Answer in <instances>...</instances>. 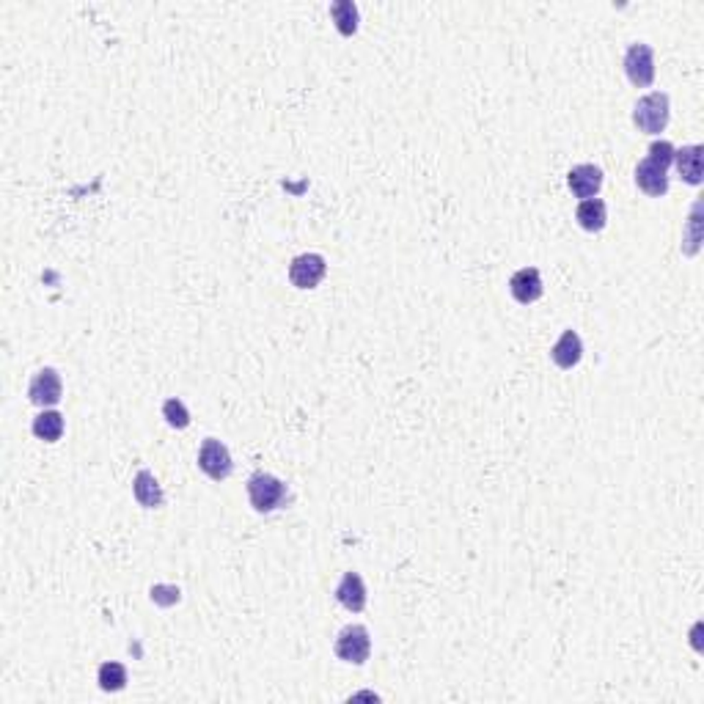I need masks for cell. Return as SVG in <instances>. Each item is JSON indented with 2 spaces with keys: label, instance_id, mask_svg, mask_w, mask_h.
Returning a JSON list of instances; mask_svg holds the SVG:
<instances>
[{
  "label": "cell",
  "instance_id": "obj_13",
  "mask_svg": "<svg viewBox=\"0 0 704 704\" xmlns=\"http://www.w3.org/2000/svg\"><path fill=\"white\" fill-rule=\"evenodd\" d=\"M575 220L581 226L584 232H602L608 223V207L602 198H586L578 204L575 210Z\"/></svg>",
  "mask_w": 704,
  "mask_h": 704
},
{
  "label": "cell",
  "instance_id": "obj_17",
  "mask_svg": "<svg viewBox=\"0 0 704 704\" xmlns=\"http://www.w3.org/2000/svg\"><path fill=\"white\" fill-rule=\"evenodd\" d=\"M331 17L341 36H352L358 31V6L352 0H336V4H331Z\"/></svg>",
  "mask_w": 704,
  "mask_h": 704
},
{
  "label": "cell",
  "instance_id": "obj_10",
  "mask_svg": "<svg viewBox=\"0 0 704 704\" xmlns=\"http://www.w3.org/2000/svg\"><path fill=\"white\" fill-rule=\"evenodd\" d=\"M336 600L352 614H361L366 608V584L358 572H344L336 586Z\"/></svg>",
  "mask_w": 704,
  "mask_h": 704
},
{
  "label": "cell",
  "instance_id": "obj_18",
  "mask_svg": "<svg viewBox=\"0 0 704 704\" xmlns=\"http://www.w3.org/2000/svg\"><path fill=\"white\" fill-rule=\"evenodd\" d=\"M96 683H99V688L108 691V693H119V691L127 688V669H124L121 663H116V661H108V663L99 666Z\"/></svg>",
  "mask_w": 704,
  "mask_h": 704
},
{
  "label": "cell",
  "instance_id": "obj_16",
  "mask_svg": "<svg viewBox=\"0 0 704 704\" xmlns=\"http://www.w3.org/2000/svg\"><path fill=\"white\" fill-rule=\"evenodd\" d=\"M34 435L44 443H56L61 440L64 435V416L58 410H42L36 418H34Z\"/></svg>",
  "mask_w": 704,
  "mask_h": 704
},
{
  "label": "cell",
  "instance_id": "obj_5",
  "mask_svg": "<svg viewBox=\"0 0 704 704\" xmlns=\"http://www.w3.org/2000/svg\"><path fill=\"white\" fill-rule=\"evenodd\" d=\"M198 468L204 471L212 482H223L232 476L234 463H232L229 448H226L218 438H207L198 448Z\"/></svg>",
  "mask_w": 704,
  "mask_h": 704
},
{
  "label": "cell",
  "instance_id": "obj_11",
  "mask_svg": "<svg viewBox=\"0 0 704 704\" xmlns=\"http://www.w3.org/2000/svg\"><path fill=\"white\" fill-rule=\"evenodd\" d=\"M666 173H669L666 168H661L658 163H652V160L647 157V160H641V163L636 165V185H639L647 195L661 198V195L669 193V176H666Z\"/></svg>",
  "mask_w": 704,
  "mask_h": 704
},
{
  "label": "cell",
  "instance_id": "obj_14",
  "mask_svg": "<svg viewBox=\"0 0 704 704\" xmlns=\"http://www.w3.org/2000/svg\"><path fill=\"white\" fill-rule=\"evenodd\" d=\"M133 493H135V501L143 507V509H157L163 507V487L160 482L155 479L152 471H138L135 473V482H133Z\"/></svg>",
  "mask_w": 704,
  "mask_h": 704
},
{
  "label": "cell",
  "instance_id": "obj_1",
  "mask_svg": "<svg viewBox=\"0 0 704 704\" xmlns=\"http://www.w3.org/2000/svg\"><path fill=\"white\" fill-rule=\"evenodd\" d=\"M287 485L267 471H259L248 479V501L256 512H272L287 501Z\"/></svg>",
  "mask_w": 704,
  "mask_h": 704
},
{
  "label": "cell",
  "instance_id": "obj_9",
  "mask_svg": "<svg viewBox=\"0 0 704 704\" xmlns=\"http://www.w3.org/2000/svg\"><path fill=\"white\" fill-rule=\"evenodd\" d=\"M509 292H512V297L517 300V303H523V306L537 303V300L542 297V292H545L539 270L537 267H523V270H517L512 279H509Z\"/></svg>",
  "mask_w": 704,
  "mask_h": 704
},
{
  "label": "cell",
  "instance_id": "obj_20",
  "mask_svg": "<svg viewBox=\"0 0 704 704\" xmlns=\"http://www.w3.org/2000/svg\"><path fill=\"white\" fill-rule=\"evenodd\" d=\"M674 152H677V149H674L669 141H655V143L649 146V160H652V163H658L661 168L669 171V165L674 163Z\"/></svg>",
  "mask_w": 704,
  "mask_h": 704
},
{
  "label": "cell",
  "instance_id": "obj_15",
  "mask_svg": "<svg viewBox=\"0 0 704 704\" xmlns=\"http://www.w3.org/2000/svg\"><path fill=\"white\" fill-rule=\"evenodd\" d=\"M701 152H704V149L699 143L683 146L680 152H674V165H677V171H680V176L688 185H699L701 182Z\"/></svg>",
  "mask_w": 704,
  "mask_h": 704
},
{
  "label": "cell",
  "instance_id": "obj_19",
  "mask_svg": "<svg viewBox=\"0 0 704 704\" xmlns=\"http://www.w3.org/2000/svg\"><path fill=\"white\" fill-rule=\"evenodd\" d=\"M163 418L171 424V426H176V430H185V426H190V413H187V408H185V402L182 399H165L163 402Z\"/></svg>",
  "mask_w": 704,
  "mask_h": 704
},
{
  "label": "cell",
  "instance_id": "obj_12",
  "mask_svg": "<svg viewBox=\"0 0 704 704\" xmlns=\"http://www.w3.org/2000/svg\"><path fill=\"white\" fill-rule=\"evenodd\" d=\"M550 358H553V363H556L559 369L578 366V363H581V358H584V341H581V336H578L572 328L564 331L562 339L550 347Z\"/></svg>",
  "mask_w": 704,
  "mask_h": 704
},
{
  "label": "cell",
  "instance_id": "obj_7",
  "mask_svg": "<svg viewBox=\"0 0 704 704\" xmlns=\"http://www.w3.org/2000/svg\"><path fill=\"white\" fill-rule=\"evenodd\" d=\"M325 272H328V262H325V256H319V254H300L289 264V281L297 289H314L325 279Z\"/></svg>",
  "mask_w": 704,
  "mask_h": 704
},
{
  "label": "cell",
  "instance_id": "obj_3",
  "mask_svg": "<svg viewBox=\"0 0 704 704\" xmlns=\"http://www.w3.org/2000/svg\"><path fill=\"white\" fill-rule=\"evenodd\" d=\"M333 652L336 658L344 661V663H366L369 655H371V639H369V631L363 624H347L344 631L336 636V644H333Z\"/></svg>",
  "mask_w": 704,
  "mask_h": 704
},
{
  "label": "cell",
  "instance_id": "obj_4",
  "mask_svg": "<svg viewBox=\"0 0 704 704\" xmlns=\"http://www.w3.org/2000/svg\"><path fill=\"white\" fill-rule=\"evenodd\" d=\"M624 72H627V80H631L636 88L652 86V80H655V53H652V47L644 42H636V44L627 47Z\"/></svg>",
  "mask_w": 704,
  "mask_h": 704
},
{
  "label": "cell",
  "instance_id": "obj_2",
  "mask_svg": "<svg viewBox=\"0 0 704 704\" xmlns=\"http://www.w3.org/2000/svg\"><path fill=\"white\" fill-rule=\"evenodd\" d=\"M669 116H671V108H669V94L663 91H652L647 96H641L636 108H633V121L636 127L647 135H658L666 130L669 124Z\"/></svg>",
  "mask_w": 704,
  "mask_h": 704
},
{
  "label": "cell",
  "instance_id": "obj_8",
  "mask_svg": "<svg viewBox=\"0 0 704 704\" xmlns=\"http://www.w3.org/2000/svg\"><path fill=\"white\" fill-rule=\"evenodd\" d=\"M567 187L575 198H594L602 187V168L592 165V163H584V165H575L570 173H567Z\"/></svg>",
  "mask_w": 704,
  "mask_h": 704
},
{
  "label": "cell",
  "instance_id": "obj_6",
  "mask_svg": "<svg viewBox=\"0 0 704 704\" xmlns=\"http://www.w3.org/2000/svg\"><path fill=\"white\" fill-rule=\"evenodd\" d=\"M64 396V383H61V374L56 369H39L34 374V380L28 386V399L39 408H53L58 405Z\"/></svg>",
  "mask_w": 704,
  "mask_h": 704
}]
</instances>
